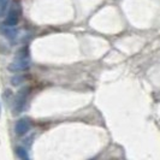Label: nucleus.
<instances>
[{
    "label": "nucleus",
    "mask_w": 160,
    "mask_h": 160,
    "mask_svg": "<svg viewBox=\"0 0 160 160\" xmlns=\"http://www.w3.org/2000/svg\"><path fill=\"white\" fill-rule=\"evenodd\" d=\"M16 154L18 158H21V159H24V160H28L29 159V154H28V151L23 148V147H18L16 148Z\"/></svg>",
    "instance_id": "nucleus-6"
},
{
    "label": "nucleus",
    "mask_w": 160,
    "mask_h": 160,
    "mask_svg": "<svg viewBox=\"0 0 160 160\" xmlns=\"http://www.w3.org/2000/svg\"><path fill=\"white\" fill-rule=\"evenodd\" d=\"M23 80L24 77H22V76H16V77L12 78V84L13 86H18V84H21L23 82Z\"/></svg>",
    "instance_id": "nucleus-8"
},
{
    "label": "nucleus",
    "mask_w": 160,
    "mask_h": 160,
    "mask_svg": "<svg viewBox=\"0 0 160 160\" xmlns=\"http://www.w3.org/2000/svg\"><path fill=\"white\" fill-rule=\"evenodd\" d=\"M29 93V88H23L22 90H19V93L17 94V98L15 100V104H13V113L18 114L23 111L25 102H27V96Z\"/></svg>",
    "instance_id": "nucleus-2"
},
{
    "label": "nucleus",
    "mask_w": 160,
    "mask_h": 160,
    "mask_svg": "<svg viewBox=\"0 0 160 160\" xmlns=\"http://www.w3.org/2000/svg\"><path fill=\"white\" fill-rule=\"evenodd\" d=\"M30 66V60H29V51L28 48H22L18 53H17V58L12 64H10L8 70L11 71H23L29 69Z\"/></svg>",
    "instance_id": "nucleus-1"
},
{
    "label": "nucleus",
    "mask_w": 160,
    "mask_h": 160,
    "mask_svg": "<svg viewBox=\"0 0 160 160\" xmlns=\"http://www.w3.org/2000/svg\"><path fill=\"white\" fill-rule=\"evenodd\" d=\"M8 1L10 0H0V17L4 16V13L6 12L8 6Z\"/></svg>",
    "instance_id": "nucleus-7"
},
{
    "label": "nucleus",
    "mask_w": 160,
    "mask_h": 160,
    "mask_svg": "<svg viewBox=\"0 0 160 160\" xmlns=\"http://www.w3.org/2000/svg\"><path fill=\"white\" fill-rule=\"evenodd\" d=\"M12 27H6L5 25V28H1V32L6 36V38H8V39H13L15 36H16V32L13 30V29H11Z\"/></svg>",
    "instance_id": "nucleus-5"
},
{
    "label": "nucleus",
    "mask_w": 160,
    "mask_h": 160,
    "mask_svg": "<svg viewBox=\"0 0 160 160\" xmlns=\"http://www.w3.org/2000/svg\"><path fill=\"white\" fill-rule=\"evenodd\" d=\"M18 19H19V12L16 8V5H13L12 8H10L8 16L4 21V25L6 27H15L18 23Z\"/></svg>",
    "instance_id": "nucleus-4"
},
{
    "label": "nucleus",
    "mask_w": 160,
    "mask_h": 160,
    "mask_svg": "<svg viewBox=\"0 0 160 160\" xmlns=\"http://www.w3.org/2000/svg\"><path fill=\"white\" fill-rule=\"evenodd\" d=\"M30 129H32V122L28 118H21L19 120H17L15 125V132L18 136H23Z\"/></svg>",
    "instance_id": "nucleus-3"
},
{
    "label": "nucleus",
    "mask_w": 160,
    "mask_h": 160,
    "mask_svg": "<svg viewBox=\"0 0 160 160\" xmlns=\"http://www.w3.org/2000/svg\"><path fill=\"white\" fill-rule=\"evenodd\" d=\"M0 111H1V108H0Z\"/></svg>",
    "instance_id": "nucleus-9"
}]
</instances>
